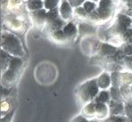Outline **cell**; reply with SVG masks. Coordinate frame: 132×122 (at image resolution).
<instances>
[{
	"label": "cell",
	"mask_w": 132,
	"mask_h": 122,
	"mask_svg": "<svg viewBox=\"0 0 132 122\" xmlns=\"http://www.w3.org/2000/svg\"><path fill=\"white\" fill-rule=\"evenodd\" d=\"M24 8H26L25 3L22 0H8L5 7L2 9V11L3 13L4 12H19L23 10Z\"/></svg>",
	"instance_id": "5bb4252c"
},
{
	"label": "cell",
	"mask_w": 132,
	"mask_h": 122,
	"mask_svg": "<svg viewBox=\"0 0 132 122\" xmlns=\"http://www.w3.org/2000/svg\"><path fill=\"white\" fill-rule=\"evenodd\" d=\"M46 35L49 37L50 39H51L52 41L55 42L56 44H59V45L69 44L67 38H66V36H65V34L63 30H55V31H52Z\"/></svg>",
	"instance_id": "9a60e30c"
},
{
	"label": "cell",
	"mask_w": 132,
	"mask_h": 122,
	"mask_svg": "<svg viewBox=\"0 0 132 122\" xmlns=\"http://www.w3.org/2000/svg\"><path fill=\"white\" fill-rule=\"evenodd\" d=\"M12 59H13V55L5 52V50L1 49V73L8 68Z\"/></svg>",
	"instance_id": "7402d4cb"
},
{
	"label": "cell",
	"mask_w": 132,
	"mask_h": 122,
	"mask_svg": "<svg viewBox=\"0 0 132 122\" xmlns=\"http://www.w3.org/2000/svg\"><path fill=\"white\" fill-rule=\"evenodd\" d=\"M120 38L122 44H132V28L126 30Z\"/></svg>",
	"instance_id": "83f0119b"
},
{
	"label": "cell",
	"mask_w": 132,
	"mask_h": 122,
	"mask_svg": "<svg viewBox=\"0 0 132 122\" xmlns=\"http://www.w3.org/2000/svg\"><path fill=\"white\" fill-rule=\"evenodd\" d=\"M123 68L124 71L132 72V55L125 56V58L123 59Z\"/></svg>",
	"instance_id": "d6a6232c"
},
{
	"label": "cell",
	"mask_w": 132,
	"mask_h": 122,
	"mask_svg": "<svg viewBox=\"0 0 132 122\" xmlns=\"http://www.w3.org/2000/svg\"><path fill=\"white\" fill-rule=\"evenodd\" d=\"M14 112H15V110H13V111H12L11 112H9V113L5 114V115H4V116H1V122H12L13 115H14Z\"/></svg>",
	"instance_id": "e575fe53"
},
{
	"label": "cell",
	"mask_w": 132,
	"mask_h": 122,
	"mask_svg": "<svg viewBox=\"0 0 132 122\" xmlns=\"http://www.w3.org/2000/svg\"><path fill=\"white\" fill-rule=\"evenodd\" d=\"M125 116L128 122H132V101L125 102Z\"/></svg>",
	"instance_id": "1f68e13d"
},
{
	"label": "cell",
	"mask_w": 132,
	"mask_h": 122,
	"mask_svg": "<svg viewBox=\"0 0 132 122\" xmlns=\"http://www.w3.org/2000/svg\"><path fill=\"white\" fill-rule=\"evenodd\" d=\"M61 0H44V8L46 10H52L59 6Z\"/></svg>",
	"instance_id": "4dcf8cb0"
},
{
	"label": "cell",
	"mask_w": 132,
	"mask_h": 122,
	"mask_svg": "<svg viewBox=\"0 0 132 122\" xmlns=\"http://www.w3.org/2000/svg\"><path fill=\"white\" fill-rule=\"evenodd\" d=\"M113 1L115 2L116 4H118V3H119V1H120V0H113Z\"/></svg>",
	"instance_id": "7bdbcfd3"
},
{
	"label": "cell",
	"mask_w": 132,
	"mask_h": 122,
	"mask_svg": "<svg viewBox=\"0 0 132 122\" xmlns=\"http://www.w3.org/2000/svg\"><path fill=\"white\" fill-rule=\"evenodd\" d=\"M117 4L113 0H100L97 3V10L100 14L102 25L106 24L115 17Z\"/></svg>",
	"instance_id": "52a82bcc"
},
{
	"label": "cell",
	"mask_w": 132,
	"mask_h": 122,
	"mask_svg": "<svg viewBox=\"0 0 132 122\" xmlns=\"http://www.w3.org/2000/svg\"><path fill=\"white\" fill-rule=\"evenodd\" d=\"M63 32H64L66 38L68 39L69 43H72L75 41V39L79 37V29H78V24L76 22L70 21L67 22L66 25L63 29Z\"/></svg>",
	"instance_id": "8fae6325"
},
{
	"label": "cell",
	"mask_w": 132,
	"mask_h": 122,
	"mask_svg": "<svg viewBox=\"0 0 132 122\" xmlns=\"http://www.w3.org/2000/svg\"><path fill=\"white\" fill-rule=\"evenodd\" d=\"M1 116H4L5 114L9 113L12 111L15 110L13 106V103H12L11 100L8 99V97L5 98L4 100H1Z\"/></svg>",
	"instance_id": "603a6c76"
},
{
	"label": "cell",
	"mask_w": 132,
	"mask_h": 122,
	"mask_svg": "<svg viewBox=\"0 0 132 122\" xmlns=\"http://www.w3.org/2000/svg\"><path fill=\"white\" fill-rule=\"evenodd\" d=\"M108 107H109V116L125 115V102L111 100L108 103Z\"/></svg>",
	"instance_id": "7c38bea8"
},
{
	"label": "cell",
	"mask_w": 132,
	"mask_h": 122,
	"mask_svg": "<svg viewBox=\"0 0 132 122\" xmlns=\"http://www.w3.org/2000/svg\"><path fill=\"white\" fill-rule=\"evenodd\" d=\"M24 66V58L13 56L8 68L1 73V86L13 88L20 79Z\"/></svg>",
	"instance_id": "7a4b0ae2"
},
{
	"label": "cell",
	"mask_w": 132,
	"mask_h": 122,
	"mask_svg": "<svg viewBox=\"0 0 132 122\" xmlns=\"http://www.w3.org/2000/svg\"><path fill=\"white\" fill-rule=\"evenodd\" d=\"M99 91H100V88L96 82V78L85 81L84 83L79 85L75 91V94H76L79 104H80L83 107L86 104L93 102L96 96L97 95Z\"/></svg>",
	"instance_id": "277c9868"
},
{
	"label": "cell",
	"mask_w": 132,
	"mask_h": 122,
	"mask_svg": "<svg viewBox=\"0 0 132 122\" xmlns=\"http://www.w3.org/2000/svg\"><path fill=\"white\" fill-rule=\"evenodd\" d=\"M120 48L125 56L132 55V44H122Z\"/></svg>",
	"instance_id": "836d02e7"
},
{
	"label": "cell",
	"mask_w": 132,
	"mask_h": 122,
	"mask_svg": "<svg viewBox=\"0 0 132 122\" xmlns=\"http://www.w3.org/2000/svg\"><path fill=\"white\" fill-rule=\"evenodd\" d=\"M128 1H129V0H120L119 3L121 4V5H124V4H125L126 2H128Z\"/></svg>",
	"instance_id": "f35d334b"
},
{
	"label": "cell",
	"mask_w": 132,
	"mask_h": 122,
	"mask_svg": "<svg viewBox=\"0 0 132 122\" xmlns=\"http://www.w3.org/2000/svg\"><path fill=\"white\" fill-rule=\"evenodd\" d=\"M22 1H23V2H24V3H26V2H28L29 0H22Z\"/></svg>",
	"instance_id": "ee69618b"
},
{
	"label": "cell",
	"mask_w": 132,
	"mask_h": 122,
	"mask_svg": "<svg viewBox=\"0 0 132 122\" xmlns=\"http://www.w3.org/2000/svg\"><path fill=\"white\" fill-rule=\"evenodd\" d=\"M114 21L126 29H129L132 27V18L129 15L121 13V12L116 13L115 17H114Z\"/></svg>",
	"instance_id": "ac0fdd59"
},
{
	"label": "cell",
	"mask_w": 132,
	"mask_h": 122,
	"mask_svg": "<svg viewBox=\"0 0 132 122\" xmlns=\"http://www.w3.org/2000/svg\"><path fill=\"white\" fill-rule=\"evenodd\" d=\"M110 94H111V99L116 101V102H123L124 100L122 98V94L121 92V88H117V86H112L109 88Z\"/></svg>",
	"instance_id": "cb8c5ba5"
},
{
	"label": "cell",
	"mask_w": 132,
	"mask_h": 122,
	"mask_svg": "<svg viewBox=\"0 0 132 122\" xmlns=\"http://www.w3.org/2000/svg\"><path fill=\"white\" fill-rule=\"evenodd\" d=\"M89 122H103V121H101V120H98V119H90V120H89Z\"/></svg>",
	"instance_id": "ab89813d"
},
{
	"label": "cell",
	"mask_w": 132,
	"mask_h": 122,
	"mask_svg": "<svg viewBox=\"0 0 132 122\" xmlns=\"http://www.w3.org/2000/svg\"><path fill=\"white\" fill-rule=\"evenodd\" d=\"M12 89L13 88H4V86H1V100H4L8 97Z\"/></svg>",
	"instance_id": "8d00e7d4"
},
{
	"label": "cell",
	"mask_w": 132,
	"mask_h": 122,
	"mask_svg": "<svg viewBox=\"0 0 132 122\" xmlns=\"http://www.w3.org/2000/svg\"><path fill=\"white\" fill-rule=\"evenodd\" d=\"M26 10L28 12H33L44 8V0H29L25 3Z\"/></svg>",
	"instance_id": "ffe728a7"
},
{
	"label": "cell",
	"mask_w": 132,
	"mask_h": 122,
	"mask_svg": "<svg viewBox=\"0 0 132 122\" xmlns=\"http://www.w3.org/2000/svg\"><path fill=\"white\" fill-rule=\"evenodd\" d=\"M89 14L86 12L83 6H79L73 9V19L78 22H86L88 21Z\"/></svg>",
	"instance_id": "d6986e66"
},
{
	"label": "cell",
	"mask_w": 132,
	"mask_h": 122,
	"mask_svg": "<svg viewBox=\"0 0 132 122\" xmlns=\"http://www.w3.org/2000/svg\"><path fill=\"white\" fill-rule=\"evenodd\" d=\"M112 100L111 99V94L109 89H105V90H100L97 95L95 98V102H101V103H106L108 104L109 102Z\"/></svg>",
	"instance_id": "44dd1931"
},
{
	"label": "cell",
	"mask_w": 132,
	"mask_h": 122,
	"mask_svg": "<svg viewBox=\"0 0 132 122\" xmlns=\"http://www.w3.org/2000/svg\"><path fill=\"white\" fill-rule=\"evenodd\" d=\"M67 22L63 20L59 13V8L56 7L52 10H48L46 13V23L44 31L46 34L58 30H63Z\"/></svg>",
	"instance_id": "8992f818"
},
{
	"label": "cell",
	"mask_w": 132,
	"mask_h": 122,
	"mask_svg": "<svg viewBox=\"0 0 132 122\" xmlns=\"http://www.w3.org/2000/svg\"><path fill=\"white\" fill-rule=\"evenodd\" d=\"M82 6L84 7V9L86 10L87 13H88V14H90V13H92L95 10H96V8H97V3L90 1V0H87V1L83 4Z\"/></svg>",
	"instance_id": "f546056e"
},
{
	"label": "cell",
	"mask_w": 132,
	"mask_h": 122,
	"mask_svg": "<svg viewBox=\"0 0 132 122\" xmlns=\"http://www.w3.org/2000/svg\"><path fill=\"white\" fill-rule=\"evenodd\" d=\"M109 116V107L108 104L101 103L96 102V119L103 121Z\"/></svg>",
	"instance_id": "2e32d148"
},
{
	"label": "cell",
	"mask_w": 132,
	"mask_h": 122,
	"mask_svg": "<svg viewBox=\"0 0 132 122\" xmlns=\"http://www.w3.org/2000/svg\"><path fill=\"white\" fill-rule=\"evenodd\" d=\"M23 11L24 9L19 12H4L3 23L7 30L13 33H24L30 18L29 13L26 14Z\"/></svg>",
	"instance_id": "6da1fadb"
},
{
	"label": "cell",
	"mask_w": 132,
	"mask_h": 122,
	"mask_svg": "<svg viewBox=\"0 0 132 122\" xmlns=\"http://www.w3.org/2000/svg\"><path fill=\"white\" fill-rule=\"evenodd\" d=\"M69 3L71 5V6L73 8H76V7H79V6H82L83 4L87 1V0H68Z\"/></svg>",
	"instance_id": "d590c367"
},
{
	"label": "cell",
	"mask_w": 132,
	"mask_h": 122,
	"mask_svg": "<svg viewBox=\"0 0 132 122\" xmlns=\"http://www.w3.org/2000/svg\"><path fill=\"white\" fill-rule=\"evenodd\" d=\"M112 79V86L120 88L121 86V71H112L110 72Z\"/></svg>",
	"instance_id": "f1b7e54d"
},
{
	"label": "cell",
	"mask_w": 132,
	"mask_h": 122,
	"mask_svg": "<svg viewBox=\"0 0 132 122\" xmlns=\"http://www.w3.org/2000/svg\"><path fill=\"white\" fill-rule=\"evenodd\" d=\"M127 85L131 86L132 85V72L128 71H121V86Z\"/></svg>",
	"instance_id": "d4e9b609"
},
{
	"label": "cell",
	"mask_w": 132,
	"mask_h": 122,
	"mask_svg": "<svg viewBox=\"0 0 132 122\" xmlns=\"http://www.w3.org/2000/svg\"><path fill=\"white\" fill-rule=\"evenodd\" d=\"M46 13H47V10L45 8L33 12H29L30 22L33 24V26L38 30H44L46 27Z\"/></svg>",
	"instance_id": "9c48e42d"
},
{
	"label": "cell",
	"mask_w": 132,
	"mask_h": 122,
	"mask_svg": "<svg viewBox=\"0 0 132 122\" xmlns=\"http://www.w3.org/2000/svg\"><path fill=\"white\" fill-rule=\"evenodd\" d=\"M130 93H131V98H132V85L130 86Z\"/></svg>",
	"instance_id": "b9f144b4"
},
{
	"label": "cell",
	"mask_w": 132,
	"mask_h": 122,
	"mask_svg": "<svg viewBox=\"0 0 132 122\" xmlns=\"http://www.w3.org/2000/svg\"><path fill=\"white\" fill-rule=\"evenodd\" d=\"M90 1H93V2H96V3H98L100 0H90Z\"/></svg>",
	"instance_id": "60d3db41"
},
{
	"label": "cell",
	"mask_w": 132,
	"mask_h": 122,
	"mask_svg": "<svg viewBox=\"0 0 132 122\" xmlns=\"http://www.w3.org/2000/svg\"><path fill=\"white\" fill-rule=\"evenodd\" d=\"M59 13L61 17L66 22L72 21L73 19V7L68 0H61L59 4Z\"/></svg>",
	"instance_id": "30bf717a"
},
{
	"label": "cell",
	"mask_w": 132,
	"mask_h": 122,
	"mask_svg": "<svg viewBox=\"0 0 132 122\" xmlns=\"http://www.w3.org/2000/svg\"><path fill=\"white\" fill-rule=\"evenodd\" d=\"M96 82L100 88V90L109 89L112 86V79H111L110 72L104 71L96 78Z\"/></svg>",
	"instance_id": "4fadbf2b"
},
{
	"label": "cell",
	"mask_w": 132,
	"mask_h": 122,
	"mask_svg": "<svg viewBox=\"0 0 132 122\" xmlns=\"http://www.w3.org/2000/svg\"><path fill=\"white\" fill-rule=\"evenodd\" d=\"M103 122H128V119L125 115H111Z\"/></svg>",
	"instance_id": "4316f807"
},
{
	"label": "cell",
	"mask_w": 132,
	"mask_h": 122,
	"mask_svg": "<svg viewBox=\"0 0 132 122\" xmlns=\"http://www.w3.org/2000/svg\"><path fill=\"white\" fill-rule=\"evenodd\" d=\"M131 28H132V27H131Z\"/></svg>",
	"instance_id": "f6af8a7d"
},
{
	"label": "cell",
	"mask_w": 132,
	"mask_h": 122,
	"mask_svg": "<svg viewBox=\"0 0 132 122\" xmlns=\"http://www.w3.org/2000/svg\"><path fill=\"white\" fill-rule=\"evenodd\" d=\"M77 24L79 38H95L96 36H97L98 29L97 26L94 23L86 21V22H79Z\"/></svg>",
	"instance_id": "ba28073f"
},
{
	"label": "cell",
	"mask_w": 132,
	"mask_h": 122,
	"mask_svg": "<svg viewBox=\"0 0 132 122\" xmlns=\"http://www.w3.org/2000/svg\"><path fill=\"white\" fill-rule=\"evenodd\" d=\"M120 88H121V92L122 94V98H123V100H124V102L132 101L131 93H130V86L123 85V86H120Z\"/></svg>",
	"instance_id": "484cf974"
},
{
	"label": "cell",
	"mask_w": 132,
	"mask_h": 122,
	"mask_svg": "<svg viewBox=\"0 0 132 122\" xmlns=\"http://www.w3.org/2000/svg\"><path fill=\"white\" fill-rule=\"evenodd\" d=\"M118 49H119V47H117V46L100 40L98 42V45L96 46V49L95 51L94 55L90 57L89 63L92 65L100 66V64L103 62H104L108 58L115 55L117 53Z\"/></svg>",
	"instance_id": "5b68a950"
},
{
	"label": "cell",
	"mask_w": 132,
	"mask_h": 122,
	"mask_svg": "<svg viewBox=\"0 0 132 122\" xmlns=\"http://www.w3.org/2000/svg\"><path fill=\"white\" fill-rule=\"evenodd\" d=\"M89 120H90V119H87L86 117H84L83 115L79 114V115L76 116L74 119H72V120L71 122H89Z\"/></svg>",
	"instance_id": "74e56055"
},
{
	"label": "cell",
	"mask_w": 132,
	"mask_h": 122,
	"mask_svg": "<svg viewBox=\"0 0 132 122\" xmlns=\"http://www.w3.org/2000/svg\"><path fill=\"white\" fill-rule=\"evenodd\" d=\"M1 49L13 56L25 57L24 48L19 37L6 29H4L1 31Z\"/></svg>",
	"instance_id": "3957f363"
},
{
	"label": "cell",
	"mask_w": 132,
	"mask_h": 122,
	"mask_svg": "<svg viewBox=\"0 0 132 122\" xmlns=\"http://www.w3.org/2000/svg\"><path fill=\"white\" fill-rule=\"evenodd\" d=\"M80 114L88 119H96V102L93 101L83 106Z\"/></svg>",
	"instance_id": "e0dca14e"
}]
</instances>
